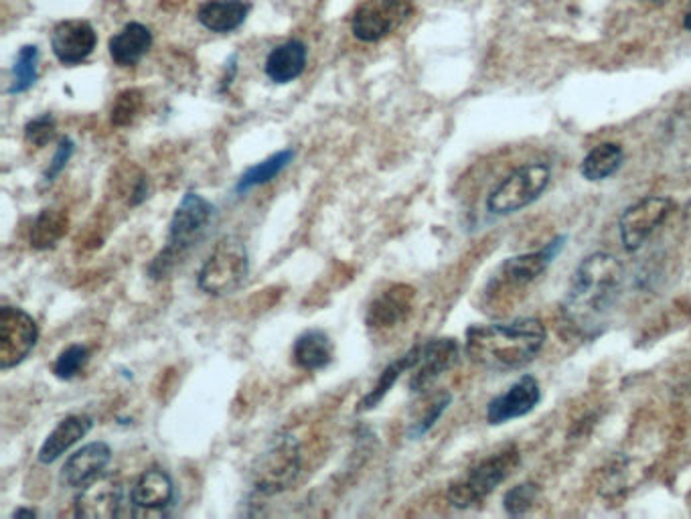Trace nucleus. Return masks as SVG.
Listing matches in <instances>:
<instances>
[{"label": "nucleus", "mask_w": 691, "mask_h": 519, "mask_svg": "<svg viewBox=\"0 0 691 519\" xmlns=\"http://www.w3.org/2000/svg\"><path fill=\"white\" fill-rule=\"evenodd\" d=\"M69 229V217L61 210H43L31 227V246L35 250H49L57 246Z\"/></svg>", "instance_id": "bb28decb"}, {"label": "nucleus", "mask_w": 691, "mask_h": 519, "mask_svg": "<svg viewBox=\"0 0 691 519\" xmlns=\"http://www.w3.org/2000/svg\"><path fill=\"white\" fill-rule=\"evenodd\" d=\"M250 14V2L243 0H207L197 11L201 25L212 31L226 35L243 25V21Z\"/></svg>", "instance_id": "412c9836"}, {"label": "nucleus", "mask_w": 691, "mask_h": 519, "mask_svg": "<svg viewBox=\"0 0 691 519\" xmlns=\"http://www.w3.org/2000/svg\"><path fill=\"white\" fill-rule=\"evenodd\" d=\"M112 461V449L106 442H90L71 454L61 469V483L69 489H83L104 477Z\"/></svg>", "instance_id": "4468645a"}, {"label": "nucleus", "mask_w": 691, "mask_h": 519, "mask_svg": "<svg viewBox=\"0 0 691 519\" xmlns=\"http://www.w3.org/2000/svg\"><path fill=\"white\" fill-rule=\"evenodd\" d=\"M418 358H420V346L412 347L408 353H404L398 360L392 361L380 375V380H377V384H375L372 392L361 399L358 410L360 413L373 410L382 399L386 398L387 392L396 386V382L401 377V373L412 372L414 365L418 363Z\"/></svg>", "instance_id": "393cba45"}, {"label": "nucleus", "mask_w": 691, "mask_h": 519, "mask_svg": "<svg viewBox=\"0 0 691 519\" xmlns=\"http://www.w3.org/2000/svg\"><path fill=\"white\" fill-rule=\"evenodd\" d=\"M540 497V485L533 483V481H525V483H519L516 487H511L506 493V499H503V507H506L509 516H523L532 509L533 504L537 501Z\"/></svg>", "instance_id": "c756f323"}, {"label": "nucleus", "mask_w": 691, "mask_h": 519, "mask_svg": "<svg viewBox=\"0 0 691 519\" xmlns=\"http://www.w3.org/2000/svg\"><path fill=\"white\" fill-rule=\"evenodd\" d=\"M39 78V49L37 45H25L16 55L13 66V81L9 93H25L37 83Z\"/></svg>", "instance_id": "cd10ccee"}, {"label": "nucleus", "mask_w": 691, "mask_h": 519, "mask_svg": "<svg viewBox=\"0 0 691 519\" xmlns=\"http://www.w3.org/2000/svg\"><path fill=\"white\" fill-rule=\"evenodd\" d=\"M410 13V0H363L351 19V31L363 43H375L396 31Z\"/></svg>", "instance_id": "9d476101"}, {"label": "nucleus", "mask_w": 691, "mask_h": 519, "mask_svg": "<svg viewBox=\"0 0 691 519\" xmlns=\"http://www.w3.org/2000/svg\"><path fill=\"white\" fill-rule=\"evenodd\" d=\"M519 463L521 454L516 444L491 454L489 459L480 461L479 465L473 466L465 477L452 483L446 492L449 504L456 509L480 506L501 483L513 475Z\"/></svg>", "instance_id": "20e7f679"}, {"label": "nucleus", "mask_w": 691, "mask_h": 519, "mask_svg": "<svg viewBox=\"0 0 691 519\" xmlns=\"http://www.w3.org/2000/svg\"><path fill=\"white\" fill-rule=\"evenodd\" d=\"M552 181V169L545 162H528L507 174L487 198V210L492 215L518 214L540 200Z\"/></svg>", "instance_id": "423d86ee"}, {"label": "nucleus", "mask_w": 691, "mask_h": 519, "mask_svg": "<svg viewBox=\"0 0 691 519\" xmlns=\"http://www.w3.org/2000/svg\"><path fill=\"white\" fill-rule=\"evenodd\" d=\"M544 323L533 317L473 325L465 337L471 360L489 372H513L532 363L545 346Z\"/></svg>", "instance_id": "f257e3e1"}, {"label": "nucleus", "mask_w": 691, "mask_h": 519, "mask_svg": "<svg viewBox=\"0 0 691 519\" xmlns=\"http://www.w3.org/2000/svg\"><path fill=\"white\" fill-rule=\"evenodd\" d=\"M673 210L676 201L661 195H649L628 205L619 219V234L626 252L641 250Z\"/></svg>", "instance_id": "6e6552de"}, {"label": "nucleus", "mask_w": 691, "mask_h": 519, "mask_svg": "<svg viewBox=\"0 0 691 519\" xmlns=\"http://www.w3.org/2000/svg\"><path fill=\"white\" fill-rule=\"evenodd\" d=\"M213 215H215V207L203 195L193 191L185 193L171 217L165 248L157 253V258L148 267V277L160 280L171 274L173 268L183 262L186 253L203 240L207 227L212 224Z\"/></svg>", "instance_id": "7ed1b4c3"}, {"label": "nucleus", "mask_w": 691, "mask_h": 519, "mask_svg": "<svg viewBox=\"0 0 691 519\" xmlns=\"http://www.w3.org/2000/svg\"><path fill=\"white\" fill-rule=\"evenodd\" d=\"M98 35L88 21H64L54 29L52 49L64 66H78L93 54Z\"/></svg>", "instance_id": "2eb2a0df"}, {"label": "nucleus", "mask_w": 691, "mask_h": 519, "mask_svg": "<svg viewBox=\"0 0 691 519\" xmlns=\"http://www.w3.org/2000/svg\"><path fill=\"white\" fill-rule=\"evenodd\" d=\"M145 108V95L140 90H126L116 95V102L112 106V124L114 126H131Z\"/></svg>", "instance_id": "c85d7f7f"}, {"label": "nucleus", "mask_w": 691, "mask_h": 519, "mask_svg": "<svg viewBox=\"0 0 691 519\" xmlns=\"http://www.w3.org/2000/svg\"><path fill=\"white\" fill-rule=\"evenodd\" d=\"M623 162H625V150L621 145L602 143L586 155L582 165H580V173L586 181L600 183V181H607L619 173Z\"/></svg>", "instance_id": "b1692460"}, {"label": "nucleus", "mask_w": 691, "mask_h": 519, "mask_svg": "<svg viewBox=\"0 0 691 519\" xmlns=\"http://www.w3.org/2000/svg\"><path fill=\"white\" fill-rule=\"evenodd\" d=\"M451 394H440L439 398L430 404V408L426 410L424 416H422V418L414 425L412 430H410V435H412L414 439L424 437L426 432L439 422L440 416L451 406Z\"/></svg>", "instance_id": "473e14b6"}, {"label": "nucleus", "mask_w": 691, "mask_h": 519, "mask_svg": "<svg viewBox=\"0 0 691 519\" xmlns=\"http://www.w3.org/2000/svg\"><path fill=\"white\" fill-rule=\"evenodd\" d=\"M250 274V256L246 244L227 236L215 244L209 258L203 262L197 284L201 291L209 296H226L236 293Z\"/></svg>", "instance_id": "39448f33"}, {"label": "nucleus", "mask_w": 691, "mask_h": 519, "mask_svg": "<svg viewBox=\"0 0 691 519\" xmlns=\"http://www.w3.org/2000/svg\"><path fill=\"white\" fill-rule=\"evenodd\" d=\"M306 45L303 41H286L267 57V76L274 83H291L303 76L306 67Z\"/></svg>", "instance_id": "4be33fe9"}, {"label": "nucleus", "mask_w": 691, "mask_h": 519, "mask_svg": "<svg viewBox=\"0 0 691 519\" xmlns=\"http://www.w3.org/2000/svg\"><path fill=\"white\" fill-rule=\"evenodd\" d=\"M73 143L69 140V138H61L59 140V145H57V150H55L54 159L49 162V167H47V171H45V181L47 183H52L55 181V177H59L61 171L66 169L67 162L71 159V155H73Z\"/></svg>", "instance_id": "72a5a7b5"}, {"label": "nucleus", "mask_w": 691, "mask_h": 519, "mask_svg": "<svg viewBox=\"0 0 691 519\" xmlns=\"http://www.w3.org/2000/svg\"><path fill=\"white\" fill-rule=\"evenodd\" d=\"M122 485L112 477H100L80 489L76 516L86 519H112L121 514Z\"/></svg>", "instance_id": "dca6fc26"}, {"label": "nucleus", "mask_w": 691, "mask_h": 519, "mask_svg": "<svg viewBox=\"0 0 691 519\" xmlns=\"http://www.w3.org/2000/svg\"><path fill=\"white\" fill-rule=\"evenodd\" d=\"M13 518H37V511H35V509H16L13 514Z\"/></svg>", "instance_id": "f704fd0d"}, {"label": "nucleus", "mask_w": 691, "mask_h": 519, "mask_svg": "<svg viewBox=\"0 0 691 519\" xmlns=\"http://www.w3.org/2000/svg\"><path fill=\"white\" fill-rule=\"evenodd\" d=\"M649 2H657V0H649Z\"/></svg>", "instance_id": "e433bc0d"}, {"label": "nucleus", "mask_w": 691, "mask_h": 519, "mask_svg": "<svg viewBox=\"0 0 691 519\" xmlns=\"http://www.w3.org/2000/svg\"><path fill=\"white\" fill-rule=\"evenodd\" d=\"M461 356V346L456 339L442 337V339H430L420 346V358L414 365L410 390L414 394H422L424 390L432 386L440 375L449 372Z\"/></svg>", "instance_id": "f8f14e48"}, {"label": "nucleus", "mask_w": 691, "mask_h": 519, "mask_svg": "<svg viewBox=\"0 0 691 519\" xmlns=\"http://www.w3.org/2000/svg\"><path fill=\"white\" fill-rule=\"evenodd\" d=\"M335 356L331 337L320 329H308L296 337L293 360L305 372H319L327 368Z\"/></svg>", "instance_id": "5701e85b"}, {"label": "nucleus", "mask_w": 691, "mask_h": 519, "mask_svg": "<svg viewBox=\"0 0 691 519\" xmlns=\"http://www.w3.org/2000/svg\"><path fill=\"white\" fill-rule=\"evenodd\" d=\"M55 136V119L52 114H43L39 119L29 122L25 126V138L29 145L43 148Z\"/></svg>", "instance_id": "2f4dec72"}, {"label": "nucleus", "mask_w": 691, "mask_h": 519, "mask_svg": "<svg viewBox=\"0 0 691 519\" xmlns=\"http://www.w3.org/2000/svg\"><path fill=\"white\" fill-rule=\"evenodd\" d=\"M625 270L616 256L594 252L574 270L564 298V317L582 334H594L611 311L623 284Z\"/></svg>", "instance_id": "f03ea898"}, {"label": "nucleus", "mask_w": 691, "mask_h": 519, "mask_svg": "<svg viewBox=\"0 0 691 519\" xmlns=\"http://www.w3.org/2000/svg\"><path fill=\"white\" fill-rule=\"evenodd\" d=\"M416 291L408 284H394L387 291L373 298L367 308V325L372 329H389L406 319L412 313Z\"/></svg>", "instance_id": "f3484780"}, {"label": "nucleus", "mask_w": 691, "mask_h": 519, "mask_svg": "<svg viewBox=\"0 0 691 519\" xmlns=\"http://www.w3.org/2000/svg\"><path fill=\"white\" fill-rule=\"evenodd\" d=\"M564 241H566V238L559 236L556 240L545 244L544 248L537 250V252L521 253V256L509 258L501 264L492 282L497 286H525V284H532L533 280L540 279L545 270L552 267L554 258L564 250Z\"/></svg>", "instance_id": "ddd939ff"}, {"label": "nucleus", "mask_w": 691, "mask_h": 519, "mask_svg": "<svg viewBox=\"0 0 691 519\" xmlns=\"http://www.w3.org/2000/svg\"><path fill=\"white\" fill-rule=\"evenodd\" d=\"M152 47V33L143 23H128L110 43V57L118 67H134Z\"/></svg>", "instance_id": "aec40b11"}, {"label": "nucleus", "mask_w": 691, "mask_h": 519, "mask_svg": "<svg viewBox=\"0 0 691 519\" xmlns=\"http://www.w3.org/2000/svg\"><path fill=\"white\" fill-rule=\"evenodd\" d=\"M174 499V485L171 475L162 469H148L131 489V501L138 509L159 511L171 506Z\"/></svg>", "instance_id": "6ab92c4d"}, {"label": "nucleus", "mask_w": 691, "mask_h": 519, "mask_svg": "<svg viewBox=\"0 0 691 519\" xmlns=\"http://www.w3.org/2000/svg\"><path fill=\"white\" fill-rule=\"evenodd\" d=\"M294 159V150L291 148H284L276 155L268 157V159L258 162L250 167L246 173L241 174L238 185H236V193L238 195H246L248 191H252L256 187L267 185L272 179H276Z\"/></svg>", "instance_id": "a878e982"}, {"label": "nucleus", "mask_w": 691, "mask_h": 519, "mask_svg": "<svg viewBox=\"0 0 691 519\" xmlns=\"http://www.w3.org/2000/svg\"><path fill=\"white\" fill-rule=\"evenodd\" d=\"M39 327L23 308H0V370H11L27 360L37 346Z\"/></svg>", "instance_id": "1a4fd4ad"}, {"label": "nucleus", "mask_w": 691, "mask_h": 519, "mask_svg": "<svg viewBox=\"0 0 691 519\" xmlns=\"http://www.w3.org/2000/svg\"><path fill=\"white\" fill-rule=\"evenodd\" d=\"M301 473V449L291 435L270 440L252 466L253 489L262 495L286 492Z\"/></svg>", "instance_id": "0eeeda50"}, {"label": "nucleus", "mask_w": 691, "mask_h": 519, "mask_svg": "<svg viewBox=\"0 0 691 519\" xmlns=\"http://www.w3.org/2000/svg\"><path fill=\"white\" fill-rule=\"evenodd\" d=\"M542 402V387L533 375H521L513 386L509 387L487 406V422L491 427H501L511 420L532 414Z\"/></svg>", "instance_id": "9b49d317"}, {"label": "nucleus", "mask_w": 691, "mask_h": 519, "mask_svg": "<svg viewBox=\"0 0 691 519\" xmlns=\"http://www.w3.org/2000/svg\"><path fill=\"white\" fill-rule=\"evenodd\" d=\"M92 428L93 420L88 414L66 416L41 444L39 454H37L41 465H52L57 459H61L73 444H78L83 437H88Z\"/></svg>", "instance_id": "a211bd4d"}, {"label": "nucleus", "mask_w": 691, "mask_h": 519, "mask_svg": "<svg viewBox=\"0 0 691 519\" xmlns=\"http://www.w3.org/2000/svg\"><path fill=\"white\" fill-rule=\"evenodd\" d=\"M683 27L688 29L691 33V9L686 13V16H683Z\"/></svg>", "instance_id": "c9c22d12"}, {"label": "nucleus", "mask_w": 691, "mask_h": 519, "mask_svg": "<svg viewBox=\"0 0 691 519\" xmlns=\"http://www.w3.org/2000/svg\"><path fill=\"white\" fill-rule=\"evenodd\" d=\"M90 360V349L86 346H69L64 349L54 363L55 377L73 380Z\"/></svg>", "instance_id": "7c9ffc66"}]
</instances>
